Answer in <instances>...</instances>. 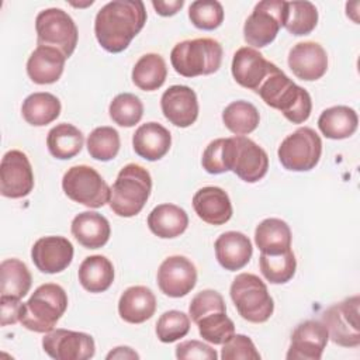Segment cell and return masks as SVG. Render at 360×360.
<instances>
[{"label": "cell", "mask_w": 360, "mask_h": 360, "mask_svg": "<svg viewBox=\"0 0 360 360\" xmlns=\"http://www.w3.org/2000/svg\"><path fill=\"white\" fill-rule=\"evenodd\" d=\"M146 17L143 1L112 0L103 6L96 15V38L107 52H122L141 32Z\"/></svg>", "instance_id": "1"}, {"label": "cell", "mask_w": 360, "mask_h": 360, "mask_svg": "<svg viewBox=\"0 0 360 360\" xmlns=\"http://www.w3.org/2000/svg\"><path fill=\"white\" fill-rule=\"evenodd\" d=\"M262 100L281 111V114L292 124L305 122L312 110V100L309 93L295 84L280 68L273 65L270 73L262 82L256 91Z\"/></svg>", "instance_id": "2"}, {"label": "cell", "mask_w": 360, "mask_h": 360, "mask_svg": "<svg viewBox=\"0 0 360 360\" xmlns=\"http://www.w3.org/2000/svg\"><path fill=\"white\" fill-rule=\"evenodd\" d=\"M152 191L149 172L136 163L124 166L110 190V208L118 217H135L145 207Z\"/></svg>", "instance_id": "3"}, {"label": "cell", "mask_w": 360, "mask_h": 360, "mask_svg": "<svg viewBox=\"0 0 360 360\" xmlns=\"http://www.w3.org/2000/svg\"><path fill=\"white\" fill-rule=\"evenodd\" d=\"M66 308V291L59 284L45 283L32 292L27 302H22L20 323L28 330L48 333L53 330Z\"/></svg>", "instance_id": "4"}, {"label": "cell", "mask_w": 360, "mask_h": 360, "mask_svg": "<svg viewBox=\"0 0 360 360\" xmlns=\"http://www.w3.org/2000/svg\"><path fill=\"white\" fill-rule=\"evenodd\" d=\"M222 46L214 38H194L176 44L170 52L173 69L184 77L215 73L221 68Z\"/></svg>", "instance_id": "5"}, {"label": "cell", "mask_w": 360, "mask_h": 360, "mask_svg": "<svg viewBox=\"0 0 360 360\" xmlns=\"http://www.w3.org/2000/svg\"><path fill=\"white\" fill-rule=\"evenodd\" d=\"M238 314L248 322L263 323L274 311V301L264 281L252 273L238 274L229 290Z\"/></svg>", "instance_id": "6"}, {"label": "cell", "mask_w": 360, "mask_h": 360, "mask_svg": "<svg viewBox=\"0 0 360 360\" xmlns=\"http://www.w3.org/2000/svg\"><path fill=\"white\" fill-rule=\"evenodd\" d=\"M225 166L246 183L263 179L269 169V156L252 139L236 135L225 138Z\"/></svg>", "instance_id": "7"}, {"label": "cell", "mask_w": 360, "mask_h": 360, "mask_svg": "<svg viewBox=\"0 0 360 360\" xmlns=\"http://www.w3.org/2000/svg\"><path fill=\"white\" fill-rule=\"evenodd\" d=\"M37 42L41 46H52L68 59L76 49L79 31L73 18L62 8L51 7L38 13L35 18Z\"/></svg>", "instance_id": "8"}, {"label": "cell", "mask_w": 360, "mask_h": 360, "mask_svg": "<svg viewBox=\"0 0 360 360\" xmlns=\"http://www.w3.org/2000/svg\"><path fill=\"white\" fill-rule=\"evenodd\" d=\"M65 194L75 202L89 208H100L110 200V187L101 174L87 165L68 169L62 179Z\"/></svg>", "instance_id": "9"}, {"label": "cell", "mask_w": 360, "mask_h": 360, "mask_svg": "<svg viewBox=\"0 0 360 360\" xmlns=\"http://www.w3.org/2000/svg\"><path fill=\"white\" fill-rule=\"evenodd\" d=\"M321 155V136L309 127H301L287 135L277 150L280 163L291 172H308L314 169Z\"/></svg>", "instance_id": "10"}, {"label": "cell", "mask_w": 360, "mask_h": 360, "mask_svg": "<svg viewBox=\"0 0 360 360\" xmlns=\"http://www.w3.org/2000/svg\"><path fill=\"white\" fill-rule=\"evenodd\" d=\"M287 1H259L243 25V38L252 48H263L271 44L284 25Z\"/></svg>", "instance_id": "11"}, {"label": "cell", "mask_w": 360, "mask_h": 360, "mask_svg": "<svg viewBox=\"0 0 360 360\" xmlns=\"http://www.w3.org/2000/svg\"><path fill=\"white\" fill-rule=\"evenodd\" d=\"M360 297L353 295L329 307L322 318L333 343L343 347L360 345Z\"/></svg>", "instance_id": "12"}, {"label": "cell", "mask_w": 360, "mask_h": 360, "mask_svg": "<svg viewBox=\"0 0 360 360\" xmlns=\"http://www.w3.org/2000/svg\"><path fill=\"white\" fill-rule=\"evenodd\" d=\"M45 353L55 360H89L96 353L94 339L84 332L53 329L42 338Z\"/></svg>", "instance_id": "13"}, {"label": "cell", "mask_w": 360, "mask_h": 360, "mask_svg": "<svg viewBox=\"0 0 360 360\" xmlns=\"http://www.w3.org/2000/svg\"><path fill=\"white\" fill-rule=\"evenodd\" d=\"M34 188V173L27 155L11 149L1 158L0 193L7 198H22Z\"/></svg>", "instance_id": "14"}, {"label": "cell", "mask_w": 360, "mask_h": 360, "mask_svg": "<svg viewBox=\"0 0 360 360\" xmlns=\"http://www.w3.org/2000/svg\"><path fill=\"white\" fill-rule=\"evenodd\" d=\"M156 280L165 295L180 298L187 295L195 287L197 269L186 256L174 255L160 263Z\"/></svg>", "instance_id": "15"}, {"label": "cell", "mask_w": 360, "mask_h": 360, "mask_svg": "<svg viewBox=\"0 0 360 360\" xmlns=\"http://www.w3.org/2000/svg\"><path fill=\"white\" fill-rule=\"evenodd\" d=\"M329 340L323 322L308 319L297 325L287 352L288 360H319Z\"/></svg>", "instance_id": "16"}, {"label": "cell", "mask_w": 360, "mask_h": 360, "mask_svg": "<svg viewBox=\"0 0 360 360\" xmlns=\"http://www.w3.org/2000/svg\"><path fill=\"white\" fill-rule=\"evenodd\" d=\"M31 259L39 271L56 274L72 263L73 245L65 236H42L32 245Z\"/></svg>", "instance_id": "17"}, {"label": "cell", "mask_w": 360, "mask_h": 360, "mask_svg": "<svg viewBox=\"0 0 360 360\" xmlns=\"http://www.w3.org/2000/svg\"><path fill=\"white\" fill-rule=\"evenodd\" d=\"M160 108L169 122L180 128H187L194 124L198 117L197 94L188 86H170L162 94Z\"/></svg>", "instance_id": "18"}, {"label": "cell", "mask_w": 360, "mask_h": 360, "mask_svg": "<svg viewBox=\"0 0 360 360\" xmlns=\"http://www.w3.org/2000/svg\"><path fill=\"white\" fill-rule=\"evenodd\" d=\"M288 66L301 80H318L328 70L326 51L322 45L314 41L298 42L290 49Z\"/></svg>", "instance_id": "19"}, {"label": "cell", "mask_w": 360, "mask_h": 360, "mask_svg": "<svg viewBox=\"0 0 360 360\" xmlns=\"http://www.w3.org/2000/svg\"><path fill=\"white\" fill-rule=\"evenodd\" d=\"M273 65L274 63L264 59L257 49L242 46L233 53L231 70L238 84L256 93L262 82L270 73Z\"/></svg>", "instance_id": "20"}, {"label": "cell", "mask_w": 360, "mask_h": 360, "mask_svg": "<svg viewBox=\"0 0 360 360\" xmlns=\"http://www.w3.org/2000/svg\"><path fill=\"white\" fill-rule=\"evenodd\" d=\"M193 208L200 219L210 225H224L232 217V204L225 190L207 186L193 195Z\"/></svg>", "instance_id": "21"}, {"label": "cell", "mask_w": 360, "mask_h": 360, "mask_svg": "<svg viewBox=\"0 0 360 360\" xmlns=\"http://www.w3.org/2000/svg\"><path fill=\"white\" fill-rule=\"evenodd\" d=\"M214 248L218 263L229 271H236L245 267L253 253L250 239L238 231H228L221 233L217 238Z\"/></svg>", "instance_id": "22"}, {"label": "cell", "mask_w": 360, "mask_h": 360, "mask_svg": "<svg viewBox=\"0 0 360 360\" xmlns=\"http://www.w3.org/2000/svg\"><path fill=\"white\" fill-rule=\"evenodd\" d=\"M65 62L66 58L56 48L38 45L27 60V73L37 84H51L62 76Z\"/></svg>", "instance_id": "23"}, {"label": "cell", "mask_w": 360, "mask_h": 360, "mask_svg": "<svg viewBox=\"0 0 360 360\" xmlns=\"http://www.w3.org/2000/svg\"><path fill=\"white\" fill-rule=\"evenodd\" d=\"M170 145L172 135L169 129L153 121L138 127L132 136L135 153L149 162L162 159L169 152Z\"/></svg>", "instance_id": "24"}, {"label": "cell", "mask_w": 360, "mask_h": 360, "mask_svg": "<svg viewBox=\"0 0 360 360\" xmlns=\"http://www.w3.org/2000/svg\"><path fill=\"white\" fill-rule=\"evenodd\" d=\"M70 231L75 239L86 249L103 248L111 235L108 219L96 211L77 214L72 221Z\"/></svg>", "instance_id": "25"}, {"label": "cell", "mask_w": 360, "mask_h": 360, "mask_svg": "<svg viewBox=\"0 0 360 360\" xmlns=\"http://www.w3.org/2000/svg\"><path fill=\"white\" fill-rule=\"evenodd\" d=\"M156 311V297L145 285L128 287L120 297L118 314L128 323H142Z\"/></svg>", "instance_id": "26"}, {"label": "cell", "mask_w": 360, "mask_h": 360, "mask_svg": "<svg viewBox=\"0 0 360 360\" xmlns=\"http://www.w3.org/2000/svg\"><path fill=\"white\" fill-rule=\"evenodd\" d=\"M188 225L187 212L176 204H159L148 215L150 232L162 239L180 236Z\"/></svg>", "instance_id": "27"}, {"label": "cell", "mask_w": 360, "mask_h": 360, "mask_svg": "<svg viewBox=\"0 0 360 360\" xmlns=\"http://www.w3.org/2000/svg\"><path fill=\"white\" fill-rule=\"evenodd\" d=\"M291 229L280 218L263 219L255 229V243L260 253L278 255L291 249Z\"/></svg>", "instance_id": "28"}, {"label": "cell", "mask_w": 360, "mask_h": 360, "mask_svg": "<svg viewBox=\"0 0 360 360\" xmlns=\"http://www.w3.org/2000/svg\"><path fill=\"white\" fill-rule=\"evenodd\" d=\"M359 124L357 112L347 105H333L323 110L318 118V128L329 139L352 136Z\"/></svg>", "instance_id": "29"}, {"label": "cell", "mask_w": 360, "mask_h": 360, "mask_svg": "<svg viewBox=\"0 0 360 360\" xmlns=\"http://www.w3.org/2000/svg\"><path fill=\"white\" fill-rule=\"evenodd\" d=\"M79 283L89 292H103L114 281V266L105 256H87L77 271Z\"/></svg>", "instance_id": "30"}, {"label": "cell", "mask_w": 360, "mask_h": 360, "mask_svg": "<svg viewBox=\"0 0 360 360\" xmlns=\"http://www.w3.org/2000/svg\"><path fill=\"white\" fill-rule=\"evenodd\" d=\"M60 101L56 96L46 91L30 94L21 105L24 120L34 127H44L55 121L60 114Z\"/></svg>", "instance_id": "31"}, {"label": "cell", "mask_w": 360, "mask_h": 360, "mask_svg": "<svg viewBox=\"0 0 360 360\" xmlns=\"http://www.w3.org/2000/svg\"><path fill=\"white\" fill-rule=\"evenodd\" d=\"M84 143V136L79 128L72 124L62 122L53 127L46 136V146L49 153L60 160L76 156Z\"/></svg>", "instance_id": "32"}, {"label": "cell", "mask_w": 360, "mask_h": 360, "mask_svg": "<svg viewBox=\"0 0 360 360\" xmlns=\"http://www.w3.org/2000/svg\"><path fill=\"white\" fill-rule=\"evenodd\" d=\"M0 292L4 297L24 298L32 283L27 264L18 259H6L0 264Z\"/></svg>", "instance_id": "33"}, {"label": "cell", "mask_w": 360, "mask_h": 360, "mask_svg": "<svg viewBox=\"0 0 360 360\" xmlns=\"http://www.w3.org/2000/svg\"><path fill=\"white\" fill-rule=\"evenodd\" d=\"M166 77V62L159 53L142 55L132 69V82L143 91L158 90L163 86Z\"/></svg>", "instance_id": "34"}, {"label": "cell", "mask_w": 360, "mask_h": 360, "mask_svg": "<svg viewBox=\"0 0 360 360\" xmlns=\"http://www.w3.org/2000/svg\"><path fill=\"white\" fill-rule=\"evenodd\" d=\"M225 127L235 135H248L253 132L260 121L257 108L245 100L232 101L222 111Z\"/></svg>", "instance_id": "35"}, {"label": "cell", "mask_w": 360, "mask_h": 360, "mask_svg": "<svg viewBox=\"0 0 360 360\" xmlns=\"http://www.w3.org/2000/svg\"><path fill=\"white\" fill-rule=\"evenodd\" d=\"M259 267L263 277L271 284H284L290 281L297 269V260L294 252L290 249L278 255L260 253Z\"/></svg>", "instance_id": "36"}, {"label": "cell", "mask_w": 360, "mask_h": 360, "mask_svg": "<svg viewBox=\"0 0 360 360\" xmlns=\"http://www.w3.org/2000/svg\"><path fill=\"white\" fill-rule=\"evenodd\" d=\"M318 24V10L311 1H287L284 28L297 37L311 34Z\"/></svg>", "instance_id": "37"}, {"label": "cell", "mask_w": 360, "mask_h": 360, "mask_svg": "<svg viewBox=\"0 0 360 360\" xmlns=\"http://www.w3.org/2000/svg\"><path fill=\"white\" fill-rule=\"evenodd\" d=\"M120 134L112 127H97L87 138V152L96 160L108 162L114 159L120 152Z\"/></svg>", "instance_id": "38"}, {"label": "cell", "mask_w": 360, "mask_h": 360, "mask_svg": "<svg viewBox=\"0 0 360 360\" xmlns=\"http://www.w3.org/2000/svg\"><path fill=\"white\" fill-rule=\"evenodd\" d=\"M110 118L120 127H134L143 115V104L132 93H121L112 98L108 107Z\"/></svg>", "instance_id": "39"}, {"label": "cell", "mask_w": 360, "mask_h": 360, "mask_svg": "<svg viewBox=\"0 0 360 360\" xmlns=\"http://www.w3.org/2000/svg\"><path fill=\"white\" fill-rule=\"evenodd\" d=\"M200 336L214 345H224L233 333L235 323L226 312H212L197 321Z\"/></svg>", "instance_id": "40"}, {"label": "cell", "mask_w": 360, "mask_h": 360, "mask_svg": "<svg viewBox=\"0 0 360 360\" xmlns=\"http://www.w3.org/2000/svg\"><path fill=\"white\" fill-rule=\"evenodd\" d=\"M188 18L194 27L211 31L222 24L224 7L217 0H195L188 7Z\"/></svg>", "instance_id": "41"}, {"label": "cell", "mask_w": 360, "mask_h": 360, "mask_svg": "<svg viewBox=\"0 0 360 360\" xmlns=\"http://www.w3.org/2000/svg\"><path fill=\"white\" fill-rule=\"evenodd\" d=\"M190 330V318L181 311L170 309L156 322V336L163 343H172L184 338Z\"/></svg>", "instance_id": "42"}, {"label": "cell", "mask_w": 360, "mask_h": 360, "mask_svg": "<svg viewBox=\"0 0 360 360\" xmlns=\"http://www.w3.org/2000/svg\"><path fill=\"white\" fill-rule=\"evenodd\" d=\"M212 312H226L222 295L215 290H202L197 292L188 307V315L194 323Z\"/></svg>", "instance_id": "43"}, {"label": "cell", "mask_w": 360, "mask_h": 360, "mask_svg": "<svg viewBox=\"0 0 360 360\" xmlns=\"http://www.w3.org/2000/svg\"><path fill=\"white\" fill-rule=\"evenodd\" d=\"M221 359L224 360H260V353L257 352L255 343L250 338L240 333H233L222 346Z\"/></svg>", "instance_id": "44"}, {"label": "cell", "mask_w": 360, "mask_h": 360, "mask_svg": "<svg viewBox=\"0 0 360 360\" xmlns=\"http://www.w3.org/2000/svg\"><path fill=\"white\" fill-rule=\"evenodd\" d=\"M201 165L210 174H221L228 172L225 166V138L211 141L202 152Z\"/></svg>", "instance_id": "45"}, {"label": "cell", "mask_w": 360, "mask_h": 360, "mask_svg": "<svg viewBox=\"0 0 360 360\" xmlns=\"http://www.w3.org/2000/svg\"><path fill=\"white\" fill-rule=\"evenodd\" d=\"M176 357L180 360H217L218 354L215 349L200 340H186L176 346Z\"/></svg>", "instance_id": "46"}, {"label": "cell", "mask_w": 360, "mask_h": 360, "mask_svg": "<svg viewBox=\"0 0 360 360\" xmlns=\"http://www.w3.org/2000/svg\"><path fill=\"white\" fill-rule=\"evenodd\" d=\"M22 302L18 298L13 297H0V308H1V326L13 325L20 322V312H21Z\"/></svg>", "instance_id": "47"}, {"label": "cell", "mask_w": 360, "mask_h": 360, "mask_svg": "<svg viewBox=\"0 0 360 360\" xmlns=\"http://www.w3.org/2000/svg\"><path fill=\"white\" fill-rule=\"evenodd\" d=\"M152 6L159 15L170 17L181 10V7L184 6V0H170V1L152 0Z\"/></svg>", "instance_id": "48"}, {"label": "cell", "mask_w": 360, "mask_h": 360, "mask_svg": "<svg viewBox=\"0 0 360 360\" xmlns=\"http://www.w3.org/2000/svg\"><path fill=\"white\" fill-rule=\"evenodd\" d=\"M107 359H139V354L128 346H118L107 354Z\"/></svg>", "instance_id": "49"}]
</instances>
